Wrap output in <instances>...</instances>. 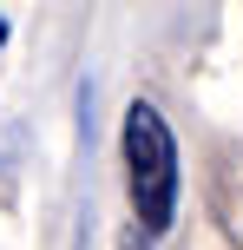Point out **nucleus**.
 Wrapping results in <instances>:
<instances>
[{"instance_id":"7ed1b4c3","label":"nucleus","mask_w":243,"mask_h":250,"mask_svg":"<svg viewBox=\"0 0 243 250\" xmlns=\"http://www.w3.org/2000/svg\"><path fill=\"white\" fill-rule=\"evenodd\" d=\"M0 46H7V13H0Z\"/></svg>"},{"instance_id":"f257e3e1","label":"nucleus","mask_w":243,"mask_h":250,"mask_svg":"<svg viewBox=\"0 0 243 250\" xmlns=\"http://www.w3.org/2000/svg\"><path fill=\"white\" fill-rule=\"evenodd\" d=\"M125 191H131V230L138 237H165L178 217V138L151 99L125 105Z\"/></svg>"},{"instance_id":"f03ea898","label":"nucleus","mask_w":243,"mask_h":250,"mask_svg":"<svg viewBox=\"0 0 243 250\" xmlns=\"http://www.w3.org/2000/svg\"><path fill=\"white\" fill-rule=\"evenodd\" d=\"M118 250H151V237H138V230H125V237H118Z\"/></svg>"}]
</instances>
